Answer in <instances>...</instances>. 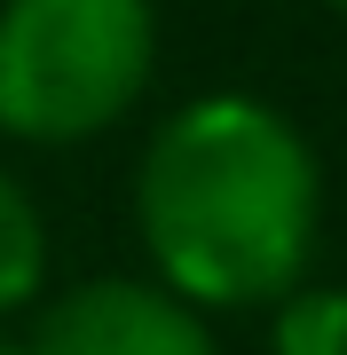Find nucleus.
Listing matches in <instances>:
<instances>
[{
	"mask_svg": "<svg viewBox=\"0 0 347 355\" xmlns=\"http://www.w3.org/2000/svg\"><path fill=\"white\" fill-rule=\"evenodd\" d=\"M134 221L158 284L190 308H260L300 284L323 221L316 150L253 95L181 103L134 166Z\"/></svg>",
	"mask_w": 347,
	"mask_h": 355,
	"instance_id": "obj_1",
	"label": "nucleus"
},
{
	"mask_svg": "<svg viewBox=\"0 0 347 355\" xmlns=\"http://www.w3.org/2000/svg\"><path fill=\"white\" fill-rule=\"evenodd\" d=\"M150 64V0H0V135L87 142L134 111Z\"/></svg>",
	"mask_w": 347,
	"mask_h": 355,
	"instance_id": "obj_2",
	"label": "nucleus"
},
{
	"mask_svg": "<svg viewBox=\"0 0 347 355\" xmlns=\"http://www.w3.org/2000/svg\"><path fill=\"white\" fill-rule=\"evenodd\" d=\"M16 355H221L206 316L142 277H95L64 292Z\"/></svg>",
	"mask_w": 347,
	"mask_h": 355,
	"instance_id": "obj_3",
	"label": "nucleus"
},
{
	"mask_svg": "<svg viewBox=\"0 0 347 355\" xmlns=\"http://www.w3.org/2000/svg\"><path fill=\"white\" fill-rule=\"evenodd\" d=\"M39 277H48V229H39L32 198L0 174V316L24 308L39 292Z\"/></svg>",
	"mask_w": 347,
	"mask_h": 355,
	"instance_id": "obj_4",
	"label": "nucleus"
},
{
	"mask_svg": "<svg viewBox=\"0 0 347 355\" xmlns=\"http://www.w3.org/2000/svg\"><path fill=\"white\" fill-rule=\"evenodd\" d=\"M276 355H347V284L284 292L276 300Z\"/></svg>",
	"mask_w": 347,
	"mask_h": 355,
	"instance_id": "obj_5",
	"label": "nucleus"
},
{
	"mask_svg": "<svg viewBox=\"0 0 347 355\" xmlns=\"http://www.w3.org/2000/svg\"><path fill=\"white\" fill-rule=\"evenodd\" d=\"M0 355H16V347H8V340H0Z\"/></svg>",
	"mask_w": 347,
	"mask_h": 355,
	"instance_id": "obj_6",
	"label": "nucleus"
},
{
	"mask_svg": "<svg viewBox=\"0 0 347 355\" xmlns=\"http://www.w3.org/2000/svg\"><path fill=\"white\" fill-rule=\"evenodd\" d=\"M332 8H347V0H332Z\"/></svg>",
	"mask_w": 347,
	"mask_h": 355,
	"instance_id": "obj_7",
	"label": "nucleus"
}]
</instances>
